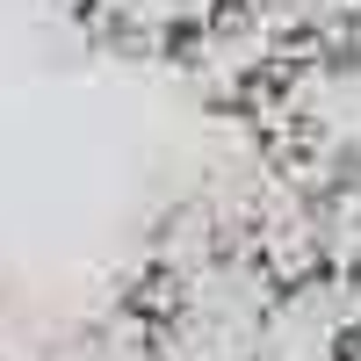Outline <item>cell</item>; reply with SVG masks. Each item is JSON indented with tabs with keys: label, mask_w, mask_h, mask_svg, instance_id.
<instances>
[{
	"label": "cell",
	"mask_w": 361,
	"mask_h": 361,
	"mask_svg": "<svg viewBox=\"0 0 361 361\" xmlns=\"http://www.w3.org/2000/svg\"><path fill=\"white\" fill-rule=\"evenodd\" d=\"M73 361H267V354L123 275L116 296L102 304V318L87 325V340H80Z\"/></svg>",
	"instance_id": "cell-3"
},
{
	"label": "cell",
	"mask_w": 361,
	"mask_h": 361,
	"mask_svg": "<svg viewBox=\"0 0 361 361\" xmlns=\"http://www.w3.org/2000/svg\"><path fill=\"white\" fill-rule=\"evenodd\" d=\"M209 109L253 173L304 209L361 202V0L260 15L209 73Z\"/></svg>",
	"instance_id": "cell-1"
},
{
	"label": "cell",
	"mask_w": 361,
	"mask_h": 361,
	"mask_svg": "<svg viewBox=\"0 0 361 361\" xmlns=\"http://www.w3.org/2000/svg\"><path fill=\"white\" fill-rule=\"evenodd\" d=\"M58 15L87 51L159 73H217L224 51L260 22L253 0H58Z\"/></svg>",
	"instance_id": "cell-2"
},
{
	"label": "cell",
	"mask_w": 361,
	"mask_h": 361,
	"mask_svg": "<svg viewBox=\"0 0 361 361\" xmlns=\"http://www.w3.org/2000/svg\"><path fill=\"white\" fill-rule=\"evenodd\" d=\"M0 361H8V318H0Z\"/></svg>",
	"instance_id": "cell-4"
}]
</instances>
